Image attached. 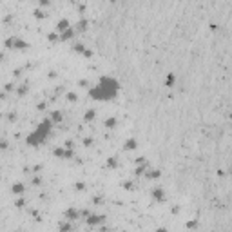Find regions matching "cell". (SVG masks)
Listing matches in <instances>:
<instances>
[{
  "label": "cell",
  "mask_w": 232,
  "mask_h": 232,
  "mask_svg": "<svg viewBox=\"0 0 232 232\" xmlns=\"http://www.w3.org/2000/svg\"><path fill=\"white\" fill-rule=\"evenodd\" d=\"M118 91H120V83L114 78L102 76L100 82L89 91V96L95 98V100H100V102H107V100H112L118 95Z\"/></svg>",
  "instance_id": "1"
},
{
  "label": "cell",
  "mask_w": 232,
  "mask_h": 232,
  "mask_svg": "<svg viewBox=\"0 0 232 232\" xmlns=\"http://www.w3.org/2000/svg\"><path fill=\"white\" fill-rule=\"evenodd\" d=\"M49 132H51V120H44V122H40L36 129H34L31 134L27 136V143L33 145V147L40 145L42 141H46V138L49 136Z\"/></svg>",
  "instance_id": "2"
},
{
  "label": "cell",
  "mask_w": 232,
  "mask_h": 232,
  "mask_svg": "<svg viewBox=\"0 0 232 232\" xmlns=\"http://www.w3.org/2000/svg\"><path fill=\"white\" fill-rule=\"evenodd\" d=\"M6 46L7 47H15V49H26L27 44L24 40H20V38H17V36H9V38H6Z\"/></svg>",
  "instance_id": "3"
},
{
  "label": "cell",
  "mask_w": 232,
  "mask_h": 232,
  "mask_svg": "<svg viewBox=\"0 0 232 232\" xmlns=\"http://www.w3.org/2000/svg\"><path fill=\"white\" fill-rule=\"evenodd\" d=\"M67 29H71L67 18H62V20H58V24H56V33H65Z\"/></svg>",
  "instance_id": "4"
},
{
  "label": "cell",
  "mask_w": 232,
  "mask_h": 232,
  "mask_svg": "<svg viewBox=\"0 0 232 232\" xmlns=\"http://www.w3.org/2000/svg\"><path fill=\"white\" fill-rule=\"evenodd\" d=\"M102 221H103V216L93 214V216H89V218H87V225H98V223H102Z\"/></svg>",
  "instance_id": "5"
},
{
  "label": "cell",
  "mask_w": 232,
  "mask_h": 232,
  "mask_svg": "<svg viewBox=\"0 0 232 232\" xmlns=\"http://www.w3.org/2000/svg\"><path fill=\"white\" fill-rule=\"evenodd\" d=\"M152 196H154V200H158V201H163L165 200V192L160 189V187H156L154 190H152Z\"/></svg>",
  "instance_id": "6"
},
{
  "label": "cell",
  "mask_w": 232,
  "mask_h": 232,
  "mask_svg": "<svg viewBox=\"0 0 232 232\" xmlns=\"http://www.w3.org/2000/svg\"><path fill=\"white\" fill-rule=\"evenodd\" d=\"M11 190H13V194H22L24 192V183H13V187H11Z\"/></svg>",
  "instance_id": "7"
},
{
  "label": "cell",
  "mask_w": 232,
  "mask_h": 232,
  "mask_svg": "<svg viewBox=\"0 0 232 232\" xmlns=\"http://www.w3.org/2000/svg\"><path fill=\"white\" fill-rule=\"evenodd\" d=\"M65 216H67L69 219H76L78 216H80V212L75 210V209H67V210H65Z\"/></svg>",
  "instance_id": "8"
},
{
  "label": "cell",
  "mask_w": 232,
  "mask_h": 232,
  "mask_svg": "<svg viewBox=\"0 0 232 232\" xmlns=\"http://www.w3.org/2000/svg\"><path fill=\"white\" fill-rule=\"evenodd\" d=\"M136 140H134V138H131V140H127L125 141V149H136Z\"/></svg>",
  "instance_id": "9"
},
{
  "label": "cell",
  "mask_w": 232,
  "mask_h": 232,
  "mask_svg": "<svg viewBox=\"0 0 232 232\" xmlns=\"http://www.w3.org/2000/svg\"><path fill=\"white\" fill-rule=\"evenodd\" d=\"M95 114H96L95 109H89V111H85V116H83V118H85L87 122H91V120H95Z\"/></svg>",
  "instance_id": "10"
},
{
  "label": "cell",
  "mask_w": 232,
  "mask_h": 232,
  "mask_svg": "<svg viewBox=\"0 0 232 232\" xmlns=\"http://www.w3.org/2000/svg\"><path fill=\"white\" fill-rule=\"evenodd\" d=\"M51 120L60 122V120H62V112H60V111H53V112H51Z\"/></svg>",
  "instance_id": "11"
},
{
  "label": "cell",
  "mask_w": 232,
  "mask_h": 232,
  "mask_svg": "<svg viewBox=\"0 0 232 232\" xmlns=\"http://www.w3.org/2000/svg\"><path fill=\"white\" fill-rule=\"evenodd\" d=\"M53 154H55V156H58V158H65V151H63L62 147H58V149H55V151H53Z\"/></svg>",
  "instance_id": "12"
},
{
  "label": "cell",
  "mask_w": 232,
  "mask_h": 232,
  "mask_svg": "<svg viewBox=\"0 0 232 232\" xmlns=\"http://www.w3.org/2000/svg\"><path fill=\"white\" fill-rule=\"evenodd\" d=\"M73 47H75V51L82 53V55H83V53L87 51V47H83V44H75V46H73Z\"/></svg>",
  "instance_id": "13"
},
{
  "label": "cell",
  "mask_w": 232,
  "mask_h": 232,
  "mask_svg": "<svg viewBox=\"0 0 232 232\" xmlns=\"http://www.w3.org/2000/svg\"><path fill=\"white\" fill-rule=\"evenodd\" d=\"M105 125H107V127H114V125H116V118H114V116L107 118V120H105Z\"/></svg>",
  "instance_id": "14"
},
{
  "label": "cell",
  "mask_w": 232,
  "mask_h": 232,
  "mask_svg": "<svg viewBox=\"0 0 232 232\" xmlns=\"http://www.w3.org/2000/svg\"><path fill=\"white\" fill-rule=\"evenodd\" d=\"M174 82H176V78H174V75H172V73H171V75H167V80H165V83H167V85L171 87Z\"/></svg>",
  "instance_id": "15"
},
{
  "label": "cell",
  "mask_w": 232,
  "mask_h": 232,
  "mask_svg": "<svg viewBox=\"0 0 232 232\" xmlns=\"http://www.w3.org/2000/svg\"><path fill=\"white\" fill-rule=\"evenodd\" d=\"M73 36V29H67L65 33H62V40H69Z\"/></svg>",
  "instance_id": "16"
},
{
  "label": "cell",
  "mask_w": 232,
  "mask_h": 232,
  "mask_svg": "<svg viewBox=\"0 0 232 232\" xmlns=\"http://www.w3.org/2000/svg\"><path fill=\"white\" fill-rule=\"evenodd\" d=\"M78 29H80V31H83V29H85L87 27V20H85V18H82V20L80 22H78V26H76Z\"/></svg>",
  "instance_id": "17"
},
{
  "label": "cell",
  "mask_w": 232,
  "mask_h": 232,
  "mask_svg": "<svg viewBox=\"0 0 232 232\" xmlns=\"http://www.w3.org/2000/svg\"><path fill=\"white\" fill-rule=\"evenodd\" d=\"M58 229H60V232H69V230H71V225H67V223H60V227H58Z\"/></svg>",
  "instance_id": "18"
},
{
  "label": "cell",
  "mask_w": 232,
  "mask_h": 232,
  "mask_svg": "<svg viewBox=\"0 0 232 232\" xmlns=\"http://www.w3.org/2000/svg\"><path fill=\"white\" fill-rule=\"evenodd\" d=\"M67 100H69V102H76L78 96L75 95V93H67Z\"/></svg>",
  "instance_id": "19"
},
{
  "label": "cell",
  "mask_w": 232,
  "mask_h": 232,
  "mask_svg": "<svg viewBox=\"0 0 232 232\" xmlns=\"http://www.w3.org/2000/svg\"><path fill=\"white\" fill-rule=\"evenodd\" d=\"M160 174H161L160 171H151V172H149L147 176H149V178H160Z\"/></svg>",
  "instance_id": "20"
},
{
  "label": "cell",
  "mask_w": 232,
  "mask_h": 232,
  "mask_svg": "<svg viewBox=\"0 0 232 232\" xmlns=\"http://www.w3.org/2000/svg\"><path fill=\"white\" fill-rule=\"evenodd\" d=\"M107 165H109V167H116V165H118L116 158H109V161H107Z\"/></svg>",
  "instance_id": "21"
},
{
  "label": "cell",
  "mask_w": 232,
  "mask_h": 232,
  "mask_svg": "<svg viewBox=\"0 0 232 232\" xmlns=\"http://www.w3.org/2000/svg\"><path fill=\"white\" fill-rule=\"evenodd\" d=\"M34 17H36V18H42V17H46V13L40 11V9H36V11H34Z\"/></svg>",
  "instance_id": "22"
},
{
  "label": "cell",
  "mask_w": 232,
  "mask_h": 232,
  "mask_svg": "<svg viewBox=\"0 0 232 232\" xmlns=\"http://www.w3.org/2000/svg\"><path fill=\"white\" fill-rule=\"evenodd\" d=\"M49 40H51V42H56V40H58V33H51V34H49Z\"/></svg>",
  "instance_id": "23"
},
{
  "label": "cell",
  "mask_w": 232,
  "mask_h": 232,
  "mask_svg": "<svg viewBox=\"0 0 232 232\" xmlns=\"http://www.w3.org/2000/svg\"><path fill=\"white\" fill-rule=\"evenodd\" d=\"M123 189H125V190H131V189H132V183H131V181H123Z\"/></svg>",
  "instance_id": "24"
},
{
  "label": "cell",
  "mask_w": 232,
  "mask_h": 232,
  "mask_svg": "<svg viewBox=\"0 0 232 232\" xmlns=\"http://www.w3.org/2000/svg\"><path fill=\"white\" fill-rule=\"evenodd\" d=\"M196 227V219H190V221H187V229H194Z\"/></svg>",
  "instance_id": "25"
},
{
  "label": "cell",
  "mask_w": 232,
  "mask_h": 232,
  "mask_svg": "<svg viewBox=\"0 0 232 232\" xmlns=\"http://www.w3.org/2000/svg\"><path fill=\"white\" fill-rule=\"evenodd\" d=\"M75 187H76V190H83V189H85V185H83L82 181H78V183H75Z\"/></svg>",
  "instance_id": "26"
},
{
  "label": "cell",
  "mask_w": 232,
  "mask_h": 232,
  "mask_svg": "<svg viewBox=\"0 0 232 232\" xmlns=\"http://www.w3.org/2000/svg\"><path fill=\"white\" fill-rule=\"evenodd\" d=\"M24 205H26V201H24L22 198H20V200H17V207H18V209H22Z\"/></svg>",
  "instance_id": "27"
},
{
  "label": "cell",
  "mask_w": 232,
  "mask_h": 232,
  "mask_svg": "<svg viewBox=\"0 0 232 232\" xmlns=\"http://www.w3.org/2000/svg\"><path fill=\"white\" fill-rule=\"evenodd\" d=\"M136 163H138V165H145V158H141V156L136 158Z\"/></svg>",
  "instance_id": "28"
},
{
  "label": "cell",
  "mask_w": 232,
  "mask_h": 232,
  "mask_svg": "<svg viewBox=\"0 0 232 232\" xmlns=\"http://www.w3.org/2000/svg\"><path fill=\"white\" fill-rule=\"evenodd\" d=\"M0 149H7V141L6 140H0Z\"/></svg>",
  "instance_id": "29"
},
{
  "label": "cell",
  "mask_w": 232,
  "mask_h": 232,
  "mask_svg": "<svg viewBox=\"0 0 232 232\" xmlns=\"http://www.w3.org/2000/svg\"><path fill=\"white\" fill-rule=\"evenodd\" d=\"M26 91H27L26 85H20V89H18V95H26Z\"/></svg>",
  "instance_id": "30"
},
{
  "label": "cell",
  "mask_w": 232,
  "mask_h": 232,
  "mask_svg": "<svg viewBox=\"0 0 232 232\" xmlns=\"http://www.w3.org/2000/svg\"><path fill=\"white\" fill-rule=\"evenodd\" d=\"M83 143H85V145H91V143H93V138H85V140H83Z\"/></svg>",
  "instance_id": "31"
},
{
  "label": "cell",
  "mask_w": 232,
  "mask_h": 232,
  "mask_svg": "<svg viewBox=\"0 0 232 232\" xmlns=\"http://www.w3.org/2000/svg\"><path fill=\"white\" fill-rule=\"evenodd\" d=\"M13 89V83H6V91H11Z\"/></svg>",
  "instance_id": "32"
},
{
  "label": "cell",
  "mask_w": 232,
  "mask_h": 232,
  "mask_svg": "<svg viewBox=\"0 0 232 232\" xmlns=\"http://www.w3.org/2000/svg\"><path fill=\"white\" fill-rule=\"evenodd\" d=\"M156 232H167L165 227H160V229H156Z\"/></svg>",
  "instance_id": "33"
},
{
  "label": "cell",
  "mask_w": 232,
  "mask_h": 232,
  "mask_svg": "<svg viewBox=\"0 0 232 232\" xmlns=\"http://www.w3.org/2000/svg\"><path fill=\"white\" fill-rule=\"evenodd\" d=\"M2 58H4V53H2V51H0V60H2Z\"/></svg>",
  "instance_id": "34"
}]
</instances>
